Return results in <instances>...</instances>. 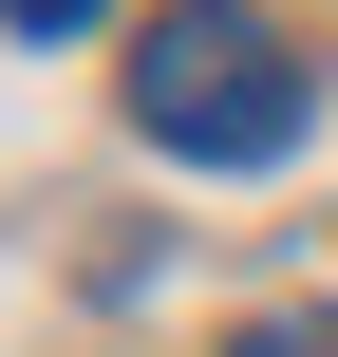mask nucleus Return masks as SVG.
<instances>
[{
  "instance_id": "1",
  "label": "nucleus",
  "mask_w": 338,
  "mask_h": 357,
  "mask_svg": "<svg viewBox=\"0 0 338 357\" xmlns=\"http://www.w3.org/2000/svg\"><path fill=\"white\" fill-rule=\"evenodd\" d=\"M132 132L188 151V169H282V151L320 132V75L282 56V19L169 0V19H132Z\"/></svg>"
},
{
  "instance_id": "2",
  "label": "nucleus",
  "mask_w": 338,
  "mask_h": 357,
  "mask_svg": "<svg viewBox=\"0 0 338 357\" xmlns=\"http://www.w3.org/2000/svg\"><path fill=\"white\" fill-rule=\"evenodd\" d=\"M226 357H338V301H301V320H245Z\"/></svg>"
},
{
  "instance_id": "3",
  "label": "nucleus",
  "mask_w": 338,
  "mask_h": 357,
  "mask_svg": "<svg viewBox=\"0 0 338 357\" xmlns=\"http://www.w3.org/2000/svg\"><path fill=\"white\" fill-rule=\"evenodd\" d=\"M0 19H19V38H94L113 0H0Z\"/></svg>"
}]
</instances>
